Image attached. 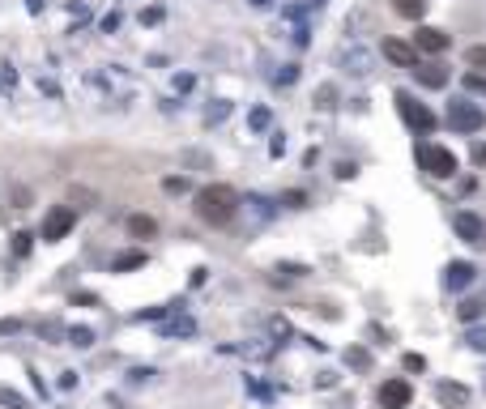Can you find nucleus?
<instances>
[{
    "instance_id": "obj_11",
    "label": "nucleus",
    "mask_w": 486,
    "mask_h": 409,
    "mask_svg": "<svg viewBox=\"0 0 486 409\" xmlns=\"http://www.w3.org/2000/svg\"><path fill=\"white\" fill-rule=\"evenodd\" d=\"M474 277H478V269H474L469 260H452V265H448V286H452V290H465Z\"/></svg>"
},
{
    "instance_id": "obj_23",
    "label": "nucleus",
    "mask_w": 486,
    "mask_h": 409,
    "mask_svg": "<svg viewBox=\"0 0 486 409\" xmlns=\"http://www.w3.org/2000/svg\"><path fill=\"white\" fill-rule=\"evenodd\" d=\"M465 86H469V90H478V94H486V77H478V73H469V77H465Z\"/></svg>"
},
{
    "instance_id": "obj_4",
    "label": "nucleus",
    "mask_w": 486,
    "mask_h": 409,
    "mask_svg": "<svg viewBox=\"0 0 486 409\" xmlns=\"http://www.w3.org/2000/svg\"><path fill=\"white\" fill-rule=\"evenodd\" d=\"M397 111H401V120H405L409 128H418V133H431V128H435L431 107H427V102H418L409 90H401V94H397Z\"/></svg>"
},
{
    "instance_id": "obj_28",
    "label": "nucleus",
    "mask_w": 486,
    "mask_h": 409,
    "mask_svg": "<svg viewBox=\"0 0 486 409\" xmlns=\"http://www.w3.org/2000/svg\"><path fill=\"white\" fill-rule=\"evenodd\" d=\"M13 247H17V256H26V251H30V235H17V243H13Z\"/></svg>"
},
{
    "instance_id": "obj_3",
    "label": "nucleus",
    "mask_w": 486,
    "mask_h": 409,
    "mask_svg": "<svg viewBox=\"0 0 486 409\" xmlns=\"http://www.w3.org/2000/svg\"><path fill=\"white\" fill-rule=\"evenodd\" d=\"M448 124L456 133H478V128H486V111L474 98H452L448 102Z\"/></svg>"
},
{
    "instance_id": "obj_30",
    "label": "nucleus",
    "mask_w": 486,
    "mask_h": 409,
    "mask_svg": "<svg viewBox=\"0 0 486 409\" xmlns=\"http://www.w3.org/2000/svg\"><path fill=\"white\" fill-rule=\"evenodd\" d=\"M30 9H43V0H30Z\"/></svg>"
},
{
    "instance_id": "obj_12",
    "label": "nucleus",
    "mask_w": 486,
    "mask_h": 409,
    "mask_svg": "<svg viewBox=\"0 0 486 409\" xmlns=\"http://www.w3.org/2000/svg\"><path fill=\"white\" fill-rule=\"evenodd\" d=\"M128 235H133V239H153V235H158V222L145 218V213H133V218H128Z\"/></svg>"
},
{
    "instance_id": "obj_22",
    "label": "nucleus",
    "mask_w": 486,
    "mask_h": 409,
    "mask_svg": "<svg viewBox=\"0 0 486 409\" xmlns=\"http://www.w3.org/2000/svg\"><path fill=\"white\" fill-rule=\"evenodd\" d=\"M333 98H337V90H333V86H320V102H316V107H333Z\"/></svg>"
},
{
    "instance_id": "obj_25",
    "label": "nucleus",
    "mask_w": 486,
    "mask_h": 409,
    "mask_svg": "<svg viewBox=\"0 0 486 409\" xmlns=\"http://www.w3.org/2000/svg\"><path fill=\"white\" fill-rule=\"evenodd\" d=\"M73 345H90V328H73Z\"/></svg>"
},
{
    "instance_id": "obj_6",
    "label": "nucleus",
    "mask_w": 486,
    "mask_h": 409,
    "mask_svg": "<svg viewBox=\"0 0 486 409\" xmlns=\"http://www.w3.org/2000/svg\"><path fill=\"white\" fill-rule=\"evenodd\" d=\"M452 230L465 243H474V247H486V222L478 218V213H469V209H460V213H452Z\"/></svg>"
},
{
    "instance_id": "obj_19",
    "label": "nucleus",
    "mask_w": 486,
    "mask_h": 409,
    "mask_svg": "<svg viewBox=\"0 0 486 409\" xmlns=\"http://www.w3.org/2000/svg\"><path fill=\"white\" fill-rule=\"evenodd\" d=\"M162 192H171V196L188 192V179H184V175H171V179H162Z\"/></svg>"
},
{
    "instance_id": "obj_1",
    "label": "nucleus",
    "mask_w": 486,
    "mask_h": 409,
    "mask_svg": "<svg viewBox=\"0 0 486 409\" xmlns=\"http://www.w3.org/2000/svg\"><path fill=\"white\" fill-rule=\"evenodd\" d=\"M239 192L230 188V184H209V188H200L196 192V213L209 222V226H226L230 218L239 213Z\"/></svg>"
},
{
    "instance_id": "obj_5",
    "label": "nucleus",
    "mask_w": 486,
    "mask_h": 409,
    "mask_svg": "<svg viewBox=\"0 0 486 409\" xmlns=\"http://www.w3.org/2000/svg\"><path fill=\"white\" fill-rule=\"evenodd\" d=\"M73 226H77V209H68V204H56V209L43 218V230H39V235H43V243H60Z\"/></svg>"
},
{
    "instance_id": "obj_8",
    "label": "nucleus",
    "mask_w": 486,
    "mask_h": 409,
    "mask_svg": "<svg viewBox=\"0 0 486 409\" xmlns=\"http://www.w3.org/2000/svg\"><path fill=\"white\" fill-rule=\"evenodd\" d=\"M409 397H414V392H409L405 379H384V388H380V405L384 409H405Z\"/></svg>"
},
{
    "instance_id": "obj_16",
    "label": "nucleus",
    "mask_w": 486,
    "mask_h": 409,
    "mask_svg": "<svg viewBox=\"0 0 486 409\" xmlns=\"http://www.w3.org/2000/svg\"><path fill=\"white\" fill-rule=\"evenodd\" d=\"M346 64H354V68H350L354 77H367V73H371V56H367V51H358V47L346 56Z\"/></svg>"
},
{
    "instance_id": "obj_18",
    "label": "nucleus",
    "mask_w": 486,
    "mask_h": 409,
    "mask_svg": "<svg viewBox=\"0 0 486 409\" xmlns=\"http://www.w3.org/2000/svg\"><path fill=\"white\" fill-rule=\"evenodd\" d=\"M0 405H9V409H30V405H26V397H17L13 388H0Z\"/></svg>"
},
{
    "instance_id": "obj_17",
    "label": "nucleus",
    "mask_w": 486,
    "mask_h": 409,
    "mask_svg": "<svg viewBox=\"0 0 486 409\" xmlns=\"http://www.w3.org/2000/svg\"><path fill=\"white\" fill-rule=\"evenodd\" d=\"M137 265H145V256H141V251H128V256H120L111 269H115V273H124V269H137Z\"/></svg>"
},
{
    "instance_id": "obj_29",
    "label": "nucleus",
    "mask_w": 486,
    "mask_h": 409,
    "mask_svg": "<svg viewBox=\"0 0 486 409\" xmlns=\"http://www.w3.org/2000/svg\"><path fill=\"white\" fill-rule=\"evenodd\" d=\"M474 162H478V167H486V145H478V149H474Z\"/></svg>"
},
{
    "instance_id": "obj_21",
    "label": "nucleus",
    "mask_w": 486,
    "mask_h": 409,
    "mask_svg": "<svg viewBox=\"0 0 486 409\" xmlns=\"http://www.w3.org/2000/svg\"><path fill=\"white\" fill-rule=\"evenodd\" d=\"M405 371H427V358L422 354H405Z\"/></svg>"
},
{
    "instance_id": "obj_24",
    "label": "nucleus",
    "mask_w": 486,
    "mask_h": 409,
    "mask_svg": "<svg viewBox=\"0 0 486 409\" xmlns=\"http://www.w3.org/2000/svg\"><path fill=\"white\" fill-rule=\"evenodd\" d=\"M469 345H474V350H486V328H478V332H469Z\"/></svg>"
},
{
    "instance_id": "obj_14",
    "label": "nucleus",
    "mask_w": 486,
    "mask_h": 409,
    "mask_svg": "<svg viewBox=\"0 0 486 409\" xmlns=\"http://www.w3.org/2000/svg\"><path fill=\"white\" fill-rule=\"evenodd\" d=\"M393 9H397L401 17H409V21H418V17L427 13V0H393Z\"/></svg>"
},
{
    "instance_id": "obj_15",
    "label": "nucleus",
    "mask_w": 486,
    "mask_h": 409,
    "mask_svg": "<svg viewBox=\"0 0 486 409\" xmlns=\"http://www.w3.org/2000/svg\"><path fill=\"white\" fill-rule=\"evenodd\" d=\"M456 316H460V320H465V324H469V320L486 316V303H482V298H465V303H460V307H456Z\"/></svg>"
},
{
    "instance_id": "obj_7",
    "label": "nucleus",
    "mask_w": 486,
    "mask_h": 409,
    "mask_svg": "<svg viewBox=\"0 0 486 409\" xmlns=\"http://www.w3.org/2000/svg\"><path fill=\"white\" fill-rule=\"evenodd\" d=\"M384 60L389 64H397V68H414L418 64V47H409V43H401V39H384Z\"/></svg>"
},
{
    "instance_id": "obj_9",
    "label": "nucleus",
    "mask_w": 486,
    "mask_h": 409,
    "mask_svg": "<svg viewBox=\"0 0 486 409\" xmlns=\"http://www.w3.org/2000/svg\"><path fill=\"white\" fill-rule=\"evenodd\" d=\"M414 47H418V51H431V56H440V51H448V47H452V39H448L444 30H435V26H418Z\"/></svg>"
},
{
    "instance_id": "obj_20",
    "label": "nucleus",
    "mask_w": 486,
    "mask_h": 409,
    "mask_svg": "<svg viewBox=\"0 0 486 409\" xmlns=\"http://www.w3.org/2000/svg\"><path fill=\"white\" fill-rule=\"evenodd\" d=\"M465 60H469V68H486V47H469Z\"/></svg>"
},
{
    "instance_id": "obj_26",
    "label": "nucleus",
    "mask_w": 486,
    "mask_h": 409,
    "mask_svg": "<svg viewBox=\"0 0 486 409\" xmlns=\"http://www.w3.org/2000/svg\"><path fill=\"white\" fill-rule=\"evenodd\" d=\"M346 358H350V363H354V367H367V354H363V350H350Z\"/></svg>"
},
{
    "instance_id": "obj_13",
    "label": "nucleus",
    "mask_w": 486,
    "mask_h": 409,
    "mask_svg": "<svg viewBox=\"0 0 486 409\" xmlns=\"http://www.w3.org/2000/svg\"><path fill=\"white\" fill-rule=\"evenodd\" d=\"M435 397H440L444 405H465V401H469V388H465V383H440V388H435Z\"/></svg>"
},
{
    "instance_id": "obj_10",
    "label": "nucleus",
    "mask_w": 486,
    "mask_h": 409,
    "mask_svg": "<svg viewBox=\"0 0 486 409\" xmlns=\"http://www.w3.org/2000/svg\"><path fill=\"white\" fill-rule=\"evenodd\" d=\"M409 73H414L418 86H427V90H444L448 86V68L444 64H414Z\"/></svg>"
},
{
    "instance_id": "obj_2",
    "label": "nucleus",
    "mask_w": 486,
    "mask_h": 409,
    "mask_svg": "<svg viewBox=\"0 0 486 409\" xmlns=\"http://www.w3.org/2000/svg\"><path fill=\"white\" fill-rule=\"evenodd\" d=\"M414 158H418V167H422L427 175H435V179H452V175H456V153L444 149V145H435V141H422V145L414 149Z\"/></svg>"
},
{
    "instance_id": "obj_27",
    "label": "nucleus",
    "mask_w": 486,
    "mask_h": 409,
    "mask_svg": "<svg viewBox=\"0 0 486 409\" xmlns=\"http://www.w3.org/2000/svg\"><path fill=\"white\" fill-rule=\"evenodd\" d=\"M337 179H354V162H337Z\"/></svg>"
}]
</instances>
